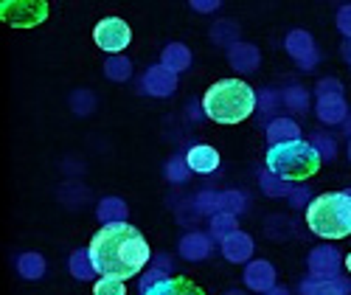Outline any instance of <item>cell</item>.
<instances>
[{"mask_svg":"<svg viewBox=\"0 0 351 295\" xmlns=\"http://www.w3.org/2000/svg\"><path fill=\"white\" fill-rule=\"evenodd\" d=\"M287 51H289V56L295 59V62H298L304 71H309V68L315 65V59H317L315 40H312L306 32H292V34L287 37Z\"/></svg>","mask_w":351,"mask_h":295,"instance_id":"obj_8","label":"cell"},{"mask_svg":"<svg viewBox=\"0 0 351 295\" xmlns=\"http://www.w3.org/2000/svg\"><path fill=\"white\" fill-rule=\"evenodd\" d=\"M71 270H73V276L76 279H93L96 276V270H93V261H90V253L87 250H76L73 256H71Z\"/></svg>","mask_w":351,"mask_h":295,"instance_id":"obj_22","label":"cell"},{"mask_svg":"<svg viewBox=\"0 0 351 295\" xmlns=\"http://www.w3.org/2000/svg\"><path fill=\"white\" fill-rule=\"evenodd\" d=\"M93 40H96V45H99L101 51L119 54V51H124V48L130 45L132 32H130V25H127L121 17H104V20H99L96 28H93Z\"/></svg>","mask_w":351,"mask_h":295,"instance_id":"obj_5","label":"cell"},{"mask_svg":"<svg viewBox=\"0 0 351 295\" xmlns=\"http://www.w3.org/2000/svg\"><path fill=\"white\" fill-rule=\"evenodd\" d=\"M17 270L23 279H40L45 273V261L40 253H23L17 261Z\"/></svg>","mask_w":351,"mask_h":295,"instance_id":"obj_20","label":"cell"},{"mask_svg":"<svg viewBox=\"0 0 351 295\" xmlns=\"http://www.w3.org/2000/svg\"><path fill=\"white\" fill-rule=\"evenodd\" d=\"M267 141H270V146L301 141V130L292 118H276V121H270V127H267Z\"/></svg>","mask_w":351,"mask_h":295,"instance_id":"obj_15","label":"cell"},{"mask_svg":"<svg viewBox=\"0 0 351 295\" xmlns=\"http://www.w3.org/2000/svg\"><path fill=\"white\" fill-rule=\"evenodd\" d=\"M186 163L191 172L197 174H211L217 166H219V152L208 143H197L186 152Z\"/></svg>","mask_w":351,"mask_h":295,"instance_id":"obj_10","label":"cell"},{"mask_svg":"<svg viewBox=\"0 0 351 295\" xmlns=\"http://www.w3.org/2000/svg\"><path fill=\"white\" fill-rule=\"evenodd\" d=\"M348 158H351V146H348Z\"/></svg>","mask_w":351,"mask_h":295,"instance_id":"obj_37","label":"cell"},{"mask_svg":"<svg viewBox=\"0 0 351 295\" xmlns=\"http://www.w3.org/2000/svg\"><path fill=\"white\" fill-rule=\"evenodd\" d=\"M90 261L99 276L110 279H135L152 259V250L146 245L143 233L130 222H110L96 231L90 239Z\"/></svg>","mask_w":351,"mask_h":295,"instance_id":"obj_1","label":"cell"},{"mask_svg":"<svg viewBox=\"0 0 351 295\" xmlns=\"http://www.w3.org/2000/svg\"><path fill=\"white\" fill-rule=\"evenodd\" d=\"M197 205H199V211H208V214L214 217V214H219V209H222V194H217V191H202V194L197 197Z\"/></svg>","mask_w":351,"mask_h":295,"instance_id":"obj_28","label":"cell"},{"mask_svg":"<svg viewBox=\"0 0 351 295\" xmlns=\"http://www.w3.org/2000/svg\"><path fill=\"white\" fill-rule=\"evenodd\" d=\"M309 273L315 279H337L340 273V253L329 245H320L309 253Z\"/></svg>","mask_w":351,"mask_h":295,"instance_id":"obj_6","label":"cell"},{"mask_svg":"<svg viewBox=\"0 0 351 295\" xmlns=\"http://www.w3.org/2000/svg\"><path fill=\"white\" fill-rule=\"evenodd\" d=\"M317 118L324 124H340L346 118V102L343 93H329V96H317Z\"/></svg>","mask_w":351,"mask_h":295,"instance_id":"obj_12","label":"cell"},{"mask_svg":"<svg viewBox=\"0 0 351 295\" xmlns=\"http://www.w3.org/2000/svg\"><path fill=\"white\" fill-rule=\"evenodd\" d=\"M214 250L211 239L206 233H189L183 236V242H180V253L189 259V261H202V259H208Z\"/></svg>","mask_w":351,"mask_h":295,"instance_id":"obj_14","label":"cell"},{"mask_svg":"<svg viewBox=\"0 0 351 295\" xmlns=\"http://www.w3.org/2000/svg\"><path fill=\"white\" fill-rule=\"evenodd\" d=\"M245 284L253 292H270L276 287V270L270 261H250L245 270Z\"/></svg>","mask_w":351,"mask_h":295,"instance_id":"obj_9","label":"cell"},{"mask_svg":"<svg viewBox=\"0 0 351 295\" xmlns=\"http://www.w3.org/2000/svg\"><path fill=\"white\" fill-rule=\"evenodd\" d=\"M261 189H265V194H270V197L289 194V183L281 180V177H276L273 172H265V174H261Z\"/></svg>","mask_w":351,"mask_h":295,"instance_id":"obj_25","label":"cell"},{"mask_svg":"<svg viewBox=\"0 0 351 295\" xmlns=\"http://www.w3.org/2000/svg\"><path fill=\"white\" fill-rule=\"evenodd\" d=\"M143 295H206L191 279L186 276H169L163 281H158L155 287H149Z\"/></svg>","mask_w":351,"mask_h":295,"instance_id":"obj_11","label":"cell"},{"mask_svg":"<svg viewBox=\"0 0 351 295\" xmlns=\"http://www.w3.org/2000/svg\"><path fill=\"white\" fill-rule=\"evenodd\" d=\"M242 209H245V197H242L239 191H228V194H222V209H219V211L237 217Z\"/></svg>","mask_w":351,"mask_h":295,"instance_id":"obj_29","label":"cell"},{"mask_svg":"<svg viewBox=\"0 0 351 295\" xmlns=\"http://www.w3.org/2000/svg\"><path fill=\"white\" fill-rule=\"evenodd\" d=\"M230 233H237V217L225 214V211L214 214V217H211V236H214V239H222V242H225Z\"/></svg>","mask_w":351,"mask_h":295,"instance_id":"obj_21","label":"cell"},{"mask_svg":"<svg viewBox=\"0 0 351 295\" xmlns=\"http://www.w3.org/2000/svg\"><path fill=\"white\" fill-rule=\"evenodd\" d=\"M265 295H289V292H287L284 287H273V290H270V292H265Z\"/></svg>","mask_w":351,"mask_h":295,"instance_id":"obj_34","label":"cell"},{"mask_svg":"<svg viewBox=\"0 0 351 295\" xmlns=\"http://www.w3.org/2000/svg\"><path fill=\"white\" fill-rule=\"evenodd\" d=\"M230 65L247 73V71H256L258 68V48H253L250 43H237L230 45Z\"/></svg>","mask_w":351,"mask_h":295,"instance_id":"obj_16","label":"cell"},{"mask_svg":"<svg viewBox=\"0 0 351 295\" xmlns=\"http://www.w3.org/2000/svg\"><path fill=\"white\" fill-rule=\"evenodd\" d=\"M329 93H343L340 82H335V79H324V82L317 84V96H329Z\"/></svg>","mask_w":351,"mask_h":295,"instance_id":"obj_31","label":"cell"},{"mask_svg":"<svg viewBox=\"0 0 351 295\" xmlns=\"http://www.w3.org/2000/svg\"><path fill=\"white\" fill-rule=\"evenodd\" d=\"M304 295H348V281L343 279H309L301 287Z\"/></svg>","mask_w":351,"mask_h":295,"instance_id":"obj_17","label":"cell"},{"mask_svg":"<svg viewBox=\"0 0 351 295\" xmlns=\"http://www.w3.org/2000/svg\"><path fill=\"white\" fill-rule=\"evenodd\" d=\"M93 295H127V284H124L121 279L101 276V279L93 284Z\"/></svg>","mask_w":351,"mask_h":295,"instance_id":"obj_24","label":"cell"},{"mask_svg":"<svg viewBox=\"0 0 351 295\" xmlns=\"http://www.w3.org/2000/svg\"><path fill=\"white\" fill-rule=\"evenodd\" d=\"M281 102H284L289 110H298V113H304L309 99H306V91H304V87H287L284 96H281Z\"/></svg>","mask_w":351,"mask_h":295,"instance_id":"obj_27","label":"cell"},{"mask_svg":"<svg viewBox=\"0 0 351 295\" xmlns=\"http://www.w3.org/2000/svg\"><path fill=\"white\" fill-rule=\"evenodd\" d=\"M228 295H245V292H228Z\"/></svg>","mask_w":351,"mask_h":295,"instance_id":"obj_36","label":"cell"},{"mask_svg":"<svg viewBox=\"0 0 351 295\" xmlns=\"http://www.w3.org/2000/svg\"><path fill=\"white\" fill-rule=\"evenodd\" d=\"M320 163H324V158L317 155V150L309 141L278 143V146H270V152H267V172H273L287 183L309 180L320 169Z\"/></svg>","mask_w":351,"mask_h":295,"instance_id":"obj_4","label":"cell"},{"mask_svg":"<svg viewBox=\"0 0 351 295\" xmlns=\"http://www.w3.org/2000/svg\"><path fill=\"white\" fill-rule=\"evenodd\" d=\"M337 25H340V32L351 34V6L340 9V14H337Z\"/></svg>","mask_w":351,"mask_h":295,"instance_id":"obj_32","label":"cell"},{"mask_svg":"<svg viewBox=\"0 0 351 295\" xmlns=\"http://www.w3.org/2000/svg\"><path fill=\"white\" fill-rule=\"evenodd\" d=\"M143 91L152 93V96H160V99L171 96L174 91H178V73H171L163 65H155V68L146 71V76H143Z\"/></svg>","mask_w":351,"mask_h":295,"instance_id":"obj_7","label":"cell"},{"mask_svg":"<svg viewBox=\"0 0 351 295\" xmlns=\"http://www.w3.org/2000/svg\"><path fill=\"white\" fill-rule=\"evenodd\" d=\"M160 65L169 68L171 73H180V71H186L191 65V51L186 45H180V43H171L163 51V62Z\"/></svg>","mask_w":351,"mask_h":295,"instance_id":"obj_18","label":"cell"},{"mask_svg":"<svg viewBox=\"0 0 351 295\" xmlns=\"http://www.w3.org/2000/svg\"><path fill=\"white\" fill-rule=\"evenodd\" d=\"M191 6H194V9H199V12H214V9H219L217 0H208V3H202V0H194Z\"/></svg>","mask_w":351,"mask_h":295,"instance_id":"obj_33","label":"cell"},{"mask_svg":"<svg viewBox=\"0 0 351 295\" xmlns=\"http://www.w3.org/2000/svg\"><path fill=\"white\" fill-rule=\"evenodd\" d=\"M104 73H107L112 82H124V79H130V73H132V65H130V59L112 56V59H107Z\"/></svg>","mask_w":351,"mask_h":295,"instance_id":"obj_23","label":"cell"},{"mask_svg":"<svg viewBox=\"0 0 351 295\" xmlns=\"http://www.w3.org/2000/svg\"><path fill=\"white\" fill-rule=\"evenodd\" d=\"M189 174H191V169H189L186 158H171V161H169V166H166V177H169L171 183H186V180H189Z\"/></svg>","mask_w":351,"mask_h":295,"instance_id":"obj_26","label":"cell"},{"mask_svg":"<svg viewBox=\"0 0 351 295\" xmlns=\"http://www.w3.org/2000/svg\"><path fill=\"white\" fill-rule=\"evenodd\" d=\"M309 143L320 152V158H324V161H332V158H335V141H332L329 135H320V132H317Z\"/></svg>","mask_w":351,"mask_h":295,"instance_id":"obj_30","label":"cell"},{"mask_svg":"<svg viewBox=\"0 0 351 295\" xmlns=\"http://www.w3.org/2000/svg\"><path fill=\"white\" fill-rule=\"evenodd\" d=\"M346 270H348V273H351V253H348V256H346Z\"/></svg>","mask_w":351,"mask_h":295,"instance_id":"obj_35","label":"cell"},{"mask_svg":"<svg viewBox=\"0 0 351 295\" xmlns=\"http://www.w3.org/2000/svg\"><path fill=\"white\" fill-rule=\"evenodd\" d=\"M222 253L228 261H247L253 256V239L247 233L237 231V233H230L228 239L222 242Z\"/></svg>","mask_w":351,"mask_h":295,"instance_id":"obj_13","label":"cell"},{"mask_svg":"<svg viewBox=\"0 0 351 295\" xmlns=\"http://www.w3.org/2000/svg\"><path fill=\"white\" fill-rule=\"evenodd\" d=\"M306 225L320 239L351 236V191H326L309 202Z\"/></svg>","mask_w":351,"mask_h":295,"instance_id":"obj_3","label":"cell"},{"mask_svg":"<svg viewBox=\"0 0 351 295\" xmlns=\"http://www.w3.org/2000/svg\"><path fill=\"white\" fill-rule=\"evenodd\" d=\"M124 217H127V202H124V200H119V197L101 200V205H99V220H104V225H110V222H127Z\"/></svg>","mask_w":351,"mask_h":295,"instance_id":"obj_19","label":"cell"},{"mask_svg":"<svg viewBox=\"0 0 351 295\" xmlns=\"http://www.w3.org/2000/svg\"><path fill=\"white\" fill-rule=\"evenodd\" d=\"M258 107V93L242 79H219L202 96V113L217 124H242Z\"/></svg>","mask_w":351,"mask_h":295,"instance_id":"obj_2","label":"cell"}]
</instances>
